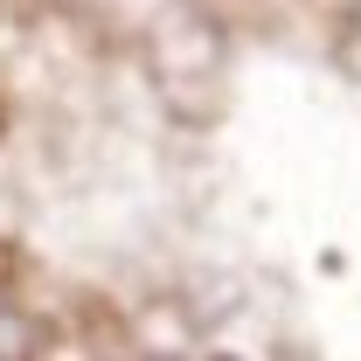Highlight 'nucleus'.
<instances>
[{"label": "nucleus", "mask_w": 361, "mask_h": 361, "mask_svg": "<svg viewBox=\"0 0 361 361\" xmlns=\"http://www.w3.org/2000/svg\"><path fill=\"white\" fill-rule=\"evenodd\" d=\"M21 355H28V319L14 306H0V361H21Z\"/></svg>", "instance_id": "nucleus-1"}]
</instances>
